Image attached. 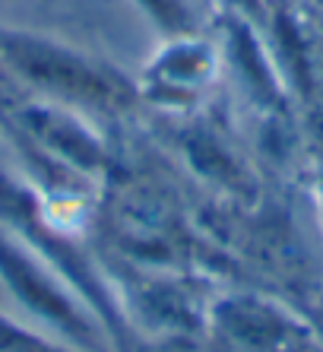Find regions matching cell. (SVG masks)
<instances>
[{"label":"cell","instance_id":"obj_1","mask_svg":"<svg viewBox=\"0 0 323 352\" xmlns=\"http://www.w3.org/2000/svg\"><path fill=\"white\" fill-rule=\"evenodd\" d=\"M3 54L23 70L25 76L45 89L67 98H80L86 105H124L130 89L114 74L92 67L89 60L67 54L48 41L23 38V35H3L0 38Z\"/></svg>","mask_w":323,"mask_h":352},{"label":"cell","instance_id":"obj_2","mask_svg":"<svg viewBox=\"0 0 323 352\" xmlns=\"http://www.w3.org/2000/svg\"><path fill=\"white\" fill-rule=\"evenodd\" d=\"M0 279L10 286V292L16 295L23 305H29L38 318L54 324L57 330H64L73 336L80 346H96V330L82 311L73 305V298L57 286L48 273L41 270L32 257H25L13 241L0 235Z\"/></svg>","mask_w":323,"mask_h":352},{"label":"cell","instance_id":"obj_3","mask_svg":"<svg viewBox=\"0 0 323 352\" xmlns=\"http://www.w3.org/2000/svg\"><path fill=\"white\" fill-rule=\"evenodd\" d=\"M0 352H57L51 343L38 340V336L25 333V330L13 327L0 318Z\"/></svg>","mask_w":323,"mask_h":352},{"label":"cell","instance_id":"obj_4","mask_svg":"<svg viewBox=\"0 0 323 352\" xmlns=\"http://www.w3.org/2000/svg\"><path fill=\"white\" fill-rule=\"evenodd\" d=\"M140 3H143L165 29H184V25L190 23L184 0H140Z\"/></svg>","mask_w":323,"mask_h":352}]
</instances>
